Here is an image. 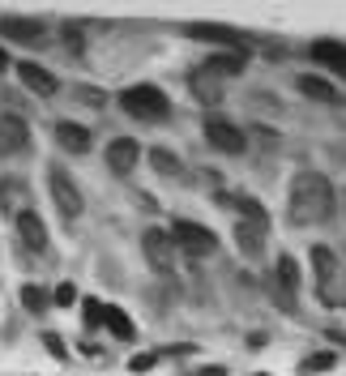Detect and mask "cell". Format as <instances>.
<instances>
[{"label":"cell","instance_id":"6da1fadb","mask_svg":"<svg viewBox=\"0 0 346 376\" xmlns=\"http://www.w3.org/2000/svg\"><path fill=\"white\" fill-rule=\"evenodd\" d=\"M338 210V193L321 171H300L291 180V218L300 227H321Z\"/></svg>","mask_w":346,"mask_h":376},{"label":"cell","instance_id":"7a4b0ae2","mask_svg":"<svg viewBox=\"0 0 346 376\" xmlns=\"http://www.w3.org/2000/svg\"><path fill=\"white\" fill-rule=\"evenodd\" d=\"M120 107H124L133 120H141V124H163V120L171 116V98H167L158 86H150V81L124 86V90H120Z\"/></svg>","mask_w":346,"mask_h":376},{"label":"cell","instance_id":"3957f363","mask_svg":"<svg viewBox=\"0 0 346 376\" xmlns=\"http://www.w3.org/2000/svg\"><path fill=\"white\" fill-rule=\"evenodd\" d=\"M171 244L175 253H188V257H210L218 248V235L205 227V223H193V218H171Z\"/></svg>","mask_w":346,"mask_h":376},{"label":"cell","instance_id":"277c9868","mask_svg":"<svg viewBox=\"0 0 346 376\" xmlns=\"http://www.w3.org/2000/svg\"><path fill=\"white\" fill-rule=\"evenodd\" d=\"M47 188H51V201H56V210H60V218H64V223H68V218H77V214L86 210V197H81L77 180H73L64 167H51V171H47Z\"/></svg>","mask_w":346,"mask_h":376},{"label":"cell","instance_id":"5b68a950","mask_svg":"<svg viewBox=\"0 0 346 376\" xmlns=\"http://www.w3.org/2000/svg\"><path fill=\"white\" fill-rule=\"evenodd\" d=\"M312 274H317V291H321V300H325L330 308L346 304V295L334 287L338 274H342V265H338V257H334L330 248H312Z\"/></svg>","mask_w":346,"mask_h":376},{"label":"cell","instance_id":"8992f818","mask_svg":"<svg viewBox=\"0 0 346 376\" xmlns=\"http://www.w3.org/2000/svg\"><path fill=\"white\" fill-rule=\"evenodd\" d=\"M141 257L150 261L154 274H171L175 270V244H171V235L163 227H146L141 231Z\"/></svg>","mask_w":346,"mask_h":376},{"label":"cell","instance_id":"52a82bcc","mask_svg":"<svg viewBox=\"0 0 346 376\" xmlns=\"http://www.w3.org/2000/svg\"><path fill=\"white\" fill-rule=\"evenodd\" d=\"M201 133H205V141H210L214 150H223V154H244V150H248V133H244L240 124H231V120L210 116V120L201 124Z\"/></svg>","mask_w":346,"mask_h":376},{"label":"cell","instance_id":"ba28073f","mask_svg":"<svg viewBox=\"0 0 346 376\" xmlns=\"http://www.w3.org/2000/svg\"><path fill=\"white\" fill-rule=\"evenodd\" d=\"M103 158H107V167H111L116 176H128V171L141 163V141H137V137H111L107 150H103Z\"/></svg>","mask_w":346,"mask_h":376},{"label":"cell","instance_id":"9c48e42d","mask_svg":"<svg viewBox=\"0 0 346 376\" xmlns=\"http://www.w3.org/2000/svg\"><path fill=\"white\" fill-rule=\"evenodd\" d=\"M26 146H30V124H26L21 116L4 111V116H0V158H13V154H21Z\"/></svg>","mask_w":346,"mask_h":376},{"label":"cell","instance_id":"30bf717a","mask_svg":"<svg viewBox=\"0 0 346 376\" xmlns=\"http://www.w3.org/2000/svg\"><path fill=\"white\" fill-rule=\"evenodd\" d=\"M308 60L321 64V68H330L334 77L346 81V43H338V39H317V43L308 47Z\"/></svg>","mask_w":346,"mask_h":376},{"label":"cell","instance_id":"8fae6325","mask_svg":"<svg viewBox=\"0 0 346 376\" xmlns=\"http://www.w3.org/2000/svg\"><path fill=\"white\" fill-rule=\"evenodd\" d=\"M17 240H21V248H30V253H47V223L34 214V210H17Z\"/></svg>","mask_w":346,"mask_h":376},{"label":"cell","instance_id":"7c38bea8","mask_svg":"<svg viewBox=\"0 0 346 376\" xmlns=\"http://www.w3.org/2000/svg\"><path fill=\"white\" fill-rule=\"evenodd\" d=\"M248 68V51L244 47H227V51H214L205 56V73L218 81V77H240Z\"/></svg>","mask_w":346,"mask_h":376},{"label":"cell","instance_id":"4fadbf2b","mask_svg":"<svg viewBox=\"0 0 346 376\" xmlns=\"http://www.w3.org/2000/svg\"><path fill=\"white\" fill-rule=\"evenodd\" d=\"M17 77H21V86H26V90H34L39 98H51V94L60 90L56 73H47V68H43V64H34V60H21V64H17Z\"/></svg>","mask_w":346,"mask_h":376},{"label":"cell","instance_id":"5bb4252c","mask_svg":"<svg viewBox=\"0 0 346 376\" xmlns=\"http://www.w3.org/2000/svg\"><path fill=\"white\" fill-rule=\"evenodd\" d=\"M56 146L68 150V154H90L94 137H90L86 124H77V120H60V124H56Z\"/></svg>","mask_w":346,"mask_h":376},{"label":"cell","instance_id":"9a60e30c","mask_svg":"<svg viewBox=\"0 0 346 376\" xmlns=\"http://www.w3.org/2000/svg\"><path fill=\"white\" fill-rule=\"evenodd\" d=\"M218 205H231L235 210V223H253V227H270V214L257 197L240 193V197H218Z\"/></svg>","mask_w":346,"mask_h":376},{"label":"cell","instance_id":"2e32d148","mask_svg":"<svg viewBox=\"0 0 346 376\" xmlns=\"http://www.w3.org/2000/svg\"><path fill=\"white\" fill-rule=\"evenodd\" d=\"M0 39H13V43H39L43 39V21L34 17H0Z\"/></svg>","mask_w":346,"mask_h":376},{"label":"cell","instance_id":"e0dca14e","mask_svg":"<svg viewBox=\"0 0 346 376\" xmlns=\"http://www.w3.org/2000/svg\"><path fill=\"white\" fill-rule=\"evenodd\" d=\"M103 330H107L116 342H133V338H137V325L124 317L120 304H103Z\"/></svg>","mask_w":346,"mask_h":376},{"label":"cell","instance_id":"ac0fdd59","mask_svg":"<svg viewBox=\"0 0 346 376\" xmlns=\"http://www.w3.org/2000/svg\"><path fill=\"white\" fill-rule=\"evenodd\" d=\"M235 248H240L248 261H257V257L265 253V227H253V223H235Z\"/></svg>","mask_w":346,"mask_h":376},{"label":"cell","instance_id":"d6986e66","mask_svg":"<svg viewBox=\"0 0 346 376\" xmlns=\"http://www.w3.org/2000/svg\"><path fill=\"white\" fill-rule=\"evenodd\" d=\"M295 86H300V94H308V98H317V103H338V86L325 81V77H317V73H300Z\"/></svg>","mask_w":346,"mask_h":376},{"label":"cell","instance_id":"ffe728a7","mask_svg":"<svg viewBox=\"0 0 346 376\" xmlns=\"http://www.w3.org/2000/svg\"><path fill=\"white\" fill-rule=\"evenodd\" d=\"M274 283H278L287 295H295V291H300V283H304V278H300V265H295V257H287V253L278 257V265H274Z\"/></svg>","mask_w":346,"mask_h":376},{"label":"cell","instance_id":"44dd1931","mask_svg":"<svg viewBox=\"0 0 346 376\" xmlns=\"http://www.w3.org/2000/svg\"><path fill=\"white\" fill-rule=\"evenodd\" d=\"M188 90H193V94H197L201 103H223V86H218V81H214V77H210L205 68L188 77Z\"/></svg>","mask_w":346,"mask_h":376},{"label":"cell","instance_id":"7402d4cb","mask_svg":"<svg viewBox=\"0 0 346 376\" xmlns=\"http://www.w3.org/2000/svg\"><path fill=\"white\" fill-rule=\"evenodd\" d=\"M150 163H154V171H158V176H167V180H175V176L184 171L180 154H175V150H167V146H154V150H150Z\"/></svg>","mask_w":346,"mask_h":376},{"label":"cell","instance_id":"603a6c76","mask_svg":"<svg viewBox=\"0 0 346 376\" xmlns=\"http://www.w3.org/2000/svg\"><path fill=\"white\" fill-rule=\"evenodd\" d=\"M193 39H210V43H223V47H240V34L227 30V26H188Z\"/></svg>","mask_w":346,"mask_h":376},{"label":"cell","instance_id":"cb8c5ba5","mask_svg":"<svg viewBox=\"0 0 346 376\" xmlns=\"http://www.w3.org/2000/svg\"><path fill=\"white\" fill-rule=\"evenodd\" d=\"M21 308H26V313H34V317H39V313H47V308H51V304H47V291H43V287H34V283H26V287H21Z\"/></svg>","mask_w":346,"mask_h":376},{"label":"cell","instance_id":"d4e9b609","mask_svg":"<svg viewBox=\"0 0 346 376\" xmlns=\"http://www.w3.org/2000/svg\"><path fill=\"white\" fill-rule=\"evenodd\" d=\"M334 364H338V355H334V351H317V355H308V360L300 364V372L317 376V372H325V368H334Z\"/></svg>","mask_w":346,"mask_h":376},{"label":"cell","instance_id":"484cf974","mask_svg":"<svg viewBox=\"0 0 346 376\" xmlns=\"http://www.w3.org/2000/svg\"><path fill=\"white\" fill-rule=\"evenodd\" d=\"M21 197H26V184H21V180H4V184H0V205H4V210H13Z\"/></svg>","mask_w":346,"mask_h":376},{"label":"cell","instance_id":"4316f807","mask_svg":"<svg viewBox=\"0 0 346 376\" xmlns=\"http://www.w3.org/2000/svg\"><path fill=\"white\" fill-rule=\"evenodd\" d=\"M81 317H86V330H98L103 325V300H81Z\"/></svg>","mask_w":346,"mask_h":376},{"label":"cell","instance_id":"83f0119b","mask_svg":"<svg viewBox=\"0 0 346 376\" xmlns=\"http://www.w3.org/2000/svg\"><path fill=\"white\" fill-rule=\"evenodd\" d=\"M73 94H77L86 107H103V103H107V94H103V90H94V86H73Z\"/></svg>","mask_w":346,"mask_h":376},{"label":"cell","instance_id":"f1b7e54d","mask_svg":"<svg viewBox=\"0 0 346 376\" xmlns=\"http://www.w3.org/2000/svg\"><path fill=\"white\" fill-rule=\"evenodd\" d=\"M270 295H274V300H278V308H283V313H287V317H295V313H300V308H295V295H287V291H283V287H278V283H274V278H270Z\"/></svg>","mask_w":346,"mask_h":376},{"label":"cell","instance_id":"f546056e","mask_svg":"<svg viewBox=\"0 0 346 376\" xmlns=\"http://www.w3.org/2000/svg\"><path fill=\"white\" fill-rule=\"evenodd\" d=\"M51 300H56V308H68V304H77V287H73V283H60Z\"/></svg>","mask_w":346,"mask_h":376},{"label":"cell","instance_id":"4dcf8cb0","mask_svg":"<svg viewBox=\"0 0 346 376\" xmlns=\"http://www.w3.org/2000/svg\"><path fill=\"white\" fill-rule=\"evenodd\" d=\"M43 347H47L56 360H68V347L60 342V334H51V330H47V334H43Z\"/></svg>","mask_w":346,"mask_h":376},{"label":"cell","instance_id":"1f68e13d","mask_svg":"<svg viewBox=\"0 0 346 376\" xmlns=\"http://www.w3.org/2000/svg\"><path fill=\"white\" fill-rule=\"evenodd\" d=\"M154 364H158V355H133L128 360V372H150Z\"/></svg>","mask_w":346,"mask_h":376},{"label":"cell","instance_id":"d6a6232c","mask_svg":"<svg viewBox=\"0 0 346 376\" xmlns=\"http://www.w3.org/2000/svg\"><path fill=\"white\" fill-rule=\"evenodd\" d=\"M9 68V51H4V43H0V73Z\"/></svg>","mask_w":346,"mask_h":376},{"label":"cell","instance_id":"836d02e7","mask_svg":"<svg viewBox=\"0 0 346 376\" xmlns=\"http://www.w3.org/2000/svg\"><path fill=\"white\" fill-rule=\"evenodd\" d=\"M342 210H346V193H342Z\"/></svg>","mask_w":346,"mask_h":376}]
</instances>
